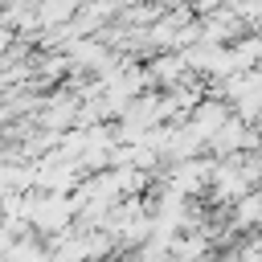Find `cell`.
Here are the masks:
<instances>
[{
  "label": "cell",
  "instance_id": "cell-1",
  "mask_svg": "<svg viewBox=\"0 0 262 262\" xmlns=\"http://www.w3.org/2000/svg\"><path fill=\"white\" fill-rule=\"evenodd\" d=\"M233 221L237 225H262V192H246L233 201Z\"/></svg>",
  "mask_w": 262,
  "mask_h": 262
},
{
  "label": "cell",
  "instance_id": "cell-2",
  "mask_svg": "<svg viewBox=\"0 0 262 262\" xmlns=\"http://www.w3.org/2000/svg\"><path fill=\"white\" fill-rule=\"evenodd\" d=\"M8 45H12V29H8V25H0V53H4Z\"/></svg>",
  "mask_w": 262,
  "mask_h": 262
}]
</instances>
